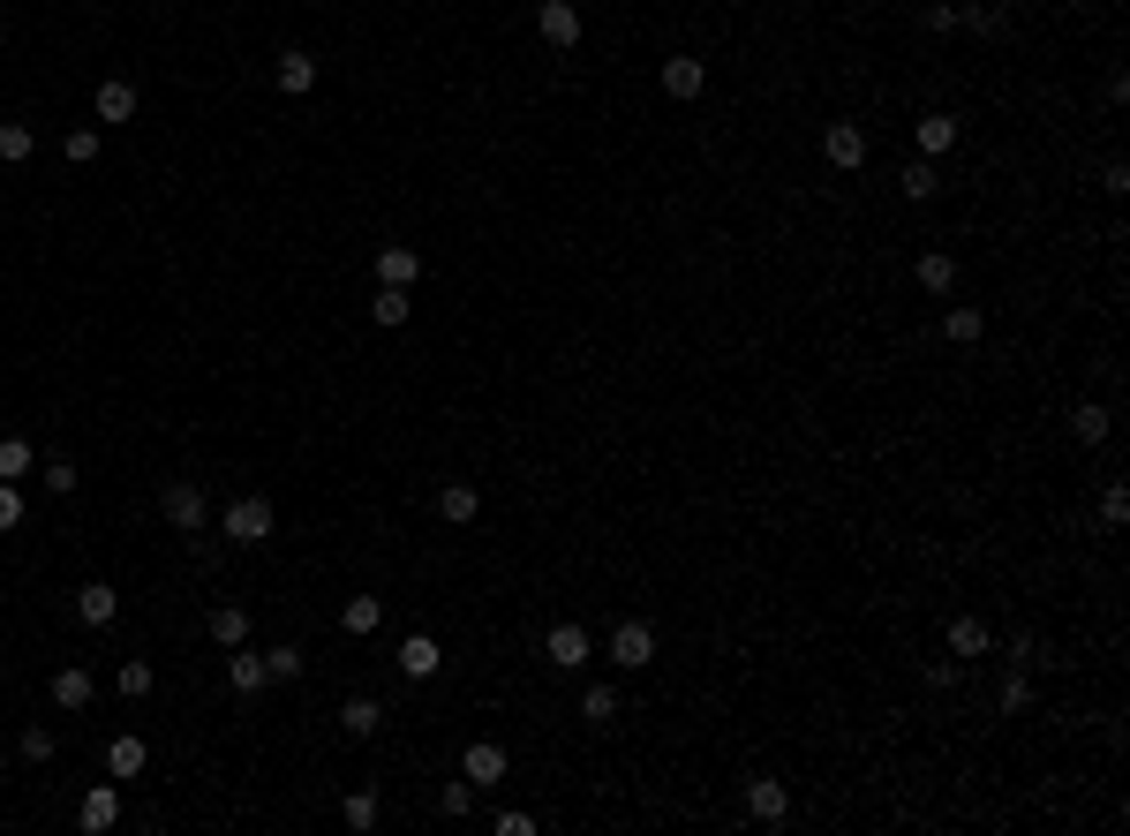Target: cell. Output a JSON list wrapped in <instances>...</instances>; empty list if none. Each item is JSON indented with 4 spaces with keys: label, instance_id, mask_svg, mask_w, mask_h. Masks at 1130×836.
I'll return each mask as SVG.
<instances>
[{
    "label": "cell",
    "instance_id": "1",
    "mask_svg": "<svg viewBox=\"0 0 1130 836\" xmlns=\"http://www.w3.org/2000/svg\"><path fill=\"white\" fill-rule=\"evenodd\" d=\"M219 528H226V543H272V528H279V512H272V498H234L226 512H219Z\"/></svg>",
    "mask_w": 1130,
    "mask_h": 836
},
{
    "label": "cell",
    "instance_id": "2",
    "mask_svg": "<svg viewBox=\"0 0 1130 836\" xmlns=\"http://www.w3.org/2000/svg\"><path fill=\"white\" fill-rule=\"evenodd\" d=\"M822 159H830L837 173H859V167H867V128H859V121H830V128H822Z\"/></svg>",
    "mask_w": 1130,
    "mask_h": 836
},
{
    "label": "cell",
    "instance_id": "3",
    "mask_svg": "<svg viewBox=\"0 0 1130 836\" xmlns=\"http://www.w3.org/2000/svg\"><path fill=\"white\" fill-rule=\"evenodd\" d=\"M536 31H543V45L573 53V45H581V8H573V0H543V8H536Z\"/></svg>",
    "mask_w": 1130,
    "mask_h": 836
},
{
    "label": "cell",
    "instance_id": "4",
    "mask_svg": "<svg viewBox=\"0 0 1130 836\" xmlns=\"http://www.w3.org/2000/svg\"><path fill=\"white\" fill-rule=\"evenodd\" d=\"M543 656H550V670H581L588 656H595V641H588V626H550Z\"/></svg>",
    "mask_w": 1130,
    "mask_h": 836
},
{
    "label": "cell",
    "instance_id": "5",
    "mask_svg": "<svg viewBox=\"0 0 1130 836\" xmlns=\"http://www.w3.org/2000/svg\"><path fill=\"white\" fill-rule=\"evenodd\" d=\"M159 512H167L181 536H197V528H204V490H197V483H167V490H159Z\"/></svg>",
    "mask_w": 1130,
    "mask_h": 836
},
{
    "label": "cell",
    "instance_id": "6",
    "mask_svg": "<svg viewBox=\"0 0 1130 836\" xmlns=\"http://www.w3.org/2000/svg\"><path fill=\"white\" fill-rule=\"evenodd\" d=\"M114 822H122V784H91V792H84V806H76V829L106 836Z\"/></svg>",
    "mask_w": 1130,
    "mask_h": 836
},
{
    "label": "cell",
    "instance_id": "7",
    "mask_svg": "<svg viewBox=\"0 0 1130 836\" xmlns=\"http://www.w3.org/2000/svg\"><path fill=\"white\" fill-rule=\"evenodd\" d=\"M392 664H400V678H415V686H422V678H437V670H445V648H437L430 633H408Z\"/></svg>",
    "mask_w": 1130,
    "mask_h": 836
},
{
    "label": "cell",
    "instance_id": "8",
    "mask_svg": "<svg viewBox=\"0 0 1130 836\" xmlns=\"http://www.w3.org/2000/svg\"><path fill=\"white\" fill-rule=\"evenodd\" d=\"M611 664H626V670H648V664H656V633L641 626V618H626V626L611 633Z\"/></svg>",
    "mask_w": 1130,
    "mask_h": 836
},
{
    "label": "cell",
    "instance_id": "9",
    "mask_svg": "<svg viewBox=\"0 0 1130 836\" xmlns=\"http://www.w3.org/2000/svg\"><path fill=\"white\" fill-rule=\"evenodd\" d=\"M76 618H84V626H114V618H122V588H114V581H84V588H76Z\"/></svg>",
    "mask_w": 1130,
    "mask_h": 836
},
{
    "label": "cell",
    "instance_id": "10",
    "mask_svg": "<svg viewBox=\"0 0 1130 836\" xmlns=\"http://www.w3.org/2000/svg\"><path fill=\"white\" fill-rule=\"evenodd\" d=\"M701 84H709V68H701L694 53H670V61H664V98L686 106V98H701Z\"/></svg>",
    "mask_w": 1130,
    "mask_h": 836
},
{
    "label": "cell",
    "instance_id": "11",
    "mask_svg": "<svg viewBox=\"0 0 1130 836\" xmlns=\"http://www.w3.org/2000/svg\"><path fill=\"white\" fill-rule=\"evenodd\" d=\"M747 814H753V822H784V814H792V792H784L777 776H753V784H747Z\"/></svg>",
    "mask_w": 1130,
    "mask_h": 836
},
{
    "label": "cell",
    "instance_id": "12",
    "mask_svg": "<svg viewBox=\"0 0 1130 836\" xmlns=\"http://www.w3.org/2000/svg\"><path fill=\"white\" fill-rule=\"evenodd\" d=\"M461 776H467V784H505V747L475 739V747L461 753Z\"/></svg>",
    "mask_w": 1130,
    "mask_h": 836
},
{
    "label": "cell",
    "instance_id": "13",
    "mask_svg": "<svg viewBox=\"0 0 1130 836\" xmlns=\"http://www.w3.org/2000/svg\"><path fill=\"white\" fill-rule=\"evenodd\" d=\"M91 694H98V678H91L84 664H61V670H53V701H61V709H91Z\"/></svg>",
    "mask_w": 1130,
    "mask_h": 836
},
{
    "label": "cell",
    "instance_id": "14",
    "mask_svg": "<svg viewBox=\"0 0 1130 836\" xmlns=\"http://www.w3.org/2000/svg\"><path fill=\"white\" fill-rule=\"evenodd\" d=\"M226 686H234V694H242V701H250V694H264V686H272V670H264V656H250V641H242V648H234V664H226Z\"/></svg>",
    "mask_w": 1130,
    "mask_h": 836
},
{
    "label": "cell",
    "instance_id": "15",
    "mask_svg": "<svg viewBox=\"0 0 1130 836\" xmlns=\"http://www.w3.org/2000/svg\"><path fill=\"white\" fill-rule=\"evenodd\" d=\"M144 761H151V753H144V739H128V731H122V739H106V776H114V784L144 776Z\"/></svg>",
    "mask_w": 1130,
    "mask_h": 836
},
{
    "label": "cell",
    "instance_id": "16",
    "mask_svg": "<svg viewBox=\"0 0 1130 836\" xmlns=\"http://www.w3.org/2000/svg\"><path fill=\"white\" fill-rule=\"evenodd\" d=\"M91 106H98V121H136V84H122V76H106Z\"/></svg>",
    "mask_w": 1130,
    "mask_h": 836
},
{
    "label": "cell",
    "instance_id": "17",
    "mask_svg": "<svg viewBox=\"0 0 1130 836\" xmlns=\"http://www.w3.org/2000/svg\"><path fill=\"white\" fill-rule=\"evenodd\" d=\"M437 512H445L453 528H467V520L483 512V490H475V483H445V490H437Z\"/></svg>",
    "mask_w": 1130,
    "mask_h": 836
},
{
    "label": "cell",
    "instance_id": "18",
    "mask_svg": "<svg viewBox=\"0 0 1130 836\" xmlns=\"http://www.w3.org/2000/svg\"><path fill=\"white\" fill-rule=\"evenodd\" d=\"M377 279H384V287H415V279H422V256L415 250H377Z\"/></svg>",
    "mask_w": 1130,
    "mask_h": 836
},
{
    "label": "cell",
    "instance_id": "19",
    "mask_svg": "<svg viewBox=\"0 0 1130 836\" xmlns=\"http://www.w3.org/2000/svg\"><path fill=\"white\" fill-rule=\"evenodd\" d=\"M950 656H958V664H980V656H988V626H980V618H950Z\"/></svg>",
    "mask_w": 1130,
    "mask_h": 836
},
{
    "label": "cell",
    "instance_id": "20",
    "mask_svg": "<svg viewBox=\"0 0 1130 836\" xmlns=\"http://www.w3.org/2000/svg\"><path fill=\"white\" fill-rule=\"evenodd\" d=\"M211 641H219V648H242V641H250V611H242V603H219V611H211Z\"/></svg>",
    "mask_w": 1130,
    "mask_h": 836
},
{
    "label": "cell",
    "instance_id": "21",
    "mask_svg": "<svg viewBox=\"0 0 1130 836\" xmlns=\"http://www.w3.org/2000/svg\"><path fill=\"white\" fill-rule=\"evenodd\" d=\"M279 91H287V98L317 91V61H309V53H279Z\"/></svg>",
    "mask_w": 1130,
    "mask_h": 836
},
{
    "label": "cell",
    "instance_id": "22",
    "mask_svg": "<svg viewBox=\"0 0 1130 836\" xmlns=\"http://www.w3.org/2000/svg\"><path fill=\"white\" fill-rule=\"evenodd\" d=\"M39 151V136H31V121H0V167H23Z\"/></svg>",
    "mask_w": 1130,
    "mask_h": 836
},
{
    "label": "cell",
    "instance_id": "23",
    "mask_svg": "<svg viewBox=\"0 0 1130 836\" xmlns=\"http://www.w3.org/2000/svg\"><path fill=\"white\" fill-rule=\"evenodd\" d=\"M370 317H377V325H408V317H415V294H408V287H377Z\"/></svg>",
    "mask_w": 1130,
    "mask_h": 836
},
{
    "label": "cell",
    "instance_id": "24",
    "mask_svg": "<svg viewBox=\"0 0 1130 836\" xmlns=\"http://www.w3.org/2000/svg\"><path fill=\"white\" fill-rule=\"evenodd\" d=\"M920 287H927V294H950V287H958V256L927 250V256H920Z\"/></svg>",
    "mask_w": 1130,
    "mask_h": 836
},
{
    "label": "cell",
    "instance_id": "25",
    "mask_svg": "<svg viewBox=\"0 0 1130 836\" xmlns=\"http://www.w3.org/2000/svg\"><path fill=\"white\" fill-rule=\"evenodd\" d=\"M942 332L958 339V347H972V339L988 332V309H972V301H958V309H950V317H942Z\"/></svg>",
    "mask_w": 1130,
    "mask_h": 836
},
{
    "label": "cell",
    "instance_id": "26",
    "mask_svg": "<svg viewBox=\"0 0 1130 836\" xmlns=\"http://www.w3.org/2000/svg\"><path fill=\"white\" fill-rule=\"evenodd\" d=\"M339 723H347V739H370L377 723H384V709H377L370 694H355V701H347V709H339Z\"/></svg>",
    "mask_w": 1130,
    "mask_h": 836
},
{
    "label": "cell",
    "instance_id": "27",
    "mask_svg": "<svg viewBox=\"0 0 1130 836\" xmlns=\"http://www.w3.org/2000/svg\"><path fill=\"white\" fill-rule=\"evenodd\" d=\"M958 144V114H920V151H950Z\"/></svg>",
    "mask_w": 1130,
    "mask_h": 836
},
{
    "label": "cell",
    "instance_id": "28",
    "mask_svg": "<svg viewBox=\"0 0 1130 836\" xmlns=\"http://www.w3.org/2000/svg\"><path fill=\"white\" fill-rule=\"evenodd\" d=\"M31 461H39V453H31L23 437H0V483H23V475H31Z\"/></svg>",
    "mask_w": 1130,
    "mask_h": 836
},
{
    "label": "cell",
    "instance_id": "29",
    "mask_svg": "<svg viewBox=\"0 0 1130 836\" xmlns=\"http://www.w3.org/2000/svg\"><path fill=\"white\" fill-rule=\"evenodd\" d=\"M377 618H384V603H377V595H355V603L339 611V626H347V633H377Z\"/></svg>",
    "mask_w": 1130,
    "mask_h": 836
},
{
    "label": "cell",
    "instance_id": "30",
    "mask_svg": "<svg viewBox=\"0 0 1130 836\" xmlns=\"http://www.w3.org/2000/svg\"><path fill=\"white\" fill-rule=\"evenodd\" d=\"M934 189H942V173L927 167V159H912V167H905V197H912V204H927Z\"/></svg>",
    "mask_w": 1130,
    "mask_h": 836
},
{
    "label": "cell",
    "instance_id": "31",
    "mask_svg": "<svg viewBox=\"0 0 1130 836\" xmlns=\"http://www.w3.org/2000/svg\"><path fill=\"white\" fill-rule=\"evenodd\" d=\"M61 151H68V167H91V159H98V128H68Z\"/></svg>",
    "mask_w": 1130,
    "mask_h": 836
},
{
    "label": "cell",
    "instance_id": "32",
    "mask_svg": "<svg viewBox=\"0 0 1130 836\" xmlns=\"http://www.w3.org/2000/svg\"><path fill=\"white\" fill-rule=\"evenodd\" d=\"M581 716H588V723H611V716H619V694H611V686H588V694H581Z\"/></svg>",
    "mask_w": 1130,
    "mask_h": 836
},
{
    "label": "cell",
    "instance_id": "33",
    "mask_svg": "<svg viewBox=\"0 0 1130 836\" xmlns=\"http://www.w3.org/2000/svg\"><path fill=\"white\" fill-rule=\"evenodd\" d=\"M1070 422H1078V437H1086V445H1100V437H1108V422H1116V415H1108V408H1092V400H1086V408H1078V415H1070Z\"/></svg>",
    "mask_w": 1130,
    "mask_h": 836
},
{
    "label": "cell",
    "instance_id": "34",
    "mask_svg": "<svg viewBox=\"0 0 1130 836\" xmlns=\"http://www.w3.org/2000/svg\"><path fill=\"white\" fill-rule=\"evenodd\" d=\"M1100 520H1108V528H1123V520H1130V490H1123V483L1100 490Z\"/></svg>",
    "mask_w": 1130,
    "mask_h": 836
},
{
    "label": "cell",
    "instance_id": "35",
    "mask_svg": "<svg viewBox=\"0 0 1130 836\" xmlns=\"http://www.w3.org/2000/svg\"><path fill=\"white\" fill-rule=\"evenodd\" d=\"M339 814H347V829H377V792H355Z\"/></svg>",
    "mask_w": 1130,
    "mask_h": 836
},
{
    "label": "cell",
    "instance_id": "36",
    "mask_svg": "<svg viewBox=\"0 0 1130 836\" xmlns=\"http://www.w3.org/2000/svg\"><path fill=\"white\" fill-rule=\"evenodd\" d=\"M437 806H445L453 822H461V814H475V784H467V776H461V784H445V792H437Z\"/></svg>",
    "mask_w": 1130,
    "mask_h": 836
},
{
    "label": "cell",
    "instance_id": "37",
    "mask_svg": "<svg viewBox=\"0 0 1130 836\" xmlns=\"http://www.w3.org/2000/svg\"><path fill=\"white\" fill-rule=\"evenodd\" d=\"M76 483H84V475H76V461H45V490H53V498H68Z\"/></svg>",
    "mask_w": 1130,
    "mask_h": 836
},
{
    "label": "cell",
    "instance_id": "38",
    "mask_svg": "<svg viewBox=\"0 0 1130 836\" xmlns=\"http://www.w3.org/2000/svg\"><path fill=\"white\" fill-rule=\"evenodd\" d=\"M15 747H23V761H53V731H45V723H31Z\"/></svg>",
    "mask_w": 1130,
    "mask_h": 836
},
{
    "label": "cell",
    "instance_id": "39",
    "mask_svg": "<svg viewBox=\"0 0 1130 836\" xmlns=\"http://www.w3.org/2000/svg\"><path fill=\"white\" fill-rule=\"evenodd\" d=\"M8 528H23V490H15V483H0V536H8Z\"/></svg>",
    "mask_w": 1130,
    "mask_h": 836
},
{
    "label": "cell",
    "instance_id": "40",
    "mask_svg": "<svg viewBox=\"0 0 1130 836\" xmlns=\"http://www.w3.org/2000/svg\"><path fill=\"white\" fill-rule=\"evenodd\" d=\"M122 694H128V701H144V694H151V664H122Z\"/></svg>",
    "mask_w": 1130,
    "mask_h": 836
},
{
    "label": "cell",
    "instance_id": "41",
    "mask_svg": "<svg viewBox=\"0 0 1130 836\" xmlns=\"http://www.w3.org/2000/svg\"><path fill=\"white\" fill-rule=\"evenodd\" d=\"M264 670H272V678H302V648H272Z\"/></svg>",
    "mask_w": 1130,
    "mask_h": 836
},
{
    "label": "cell",
    "instance_id": "42",
    "mask_svg": "<svg viewBox=\"0 0 1130 836\" xmlns=\"http://www.w3.org/2000/svg\"><path fill=\"white\" fill-rule=\"evenodd\" d=\"M1025 701H1033V686H1025V670H1010V678H1003V709L1017 716V709H1025Z\"/></svg>",
    "mask_w": 1130,
    "mask_h": 836
},
{
    "label": "cell",
    "instance_id": "43",
    "mask_svg": "<svg viewBox=\"0 0 1130 836\" xmlns=\"http://www.w3.org/2000/svg\"><path fill=\"white\" fill-rule=\"evenodd\" d=\"M1041 656H1047V648L1033 641V633H1017V641H1010V664H1017V670H1025V664H1041Z\"/></svg>",
    "mask_w": 1130,
    "mask_h": 836
},
{
    "label": "cell",
    "instance_id": "44",
    "mask_svg": "<svg viewBox=\"0 0 1130 836\" xmlns=\"http://www.w3.org/2000/svg\"><path fill=\"white\" fill-rule=\"evenodd\" d=\"M927 23H934V31H964V8H950V0H934V8H927Z\"/></svg>",
    "mask_w": 1130,
    "mask_h": 836
},
{
    "label": "cell",
    "instance_id": "45",
    "mask_svg": "<svg viewBox=\"0 0 1130 836\" xmlns=\"http://www.w3.org/2000/svg\"><path fill=\"white\" fill-rule=\"evenodd\" d=\"M1100 189H1108V197H1123V189H1130V167H1123V159H1108V167H1100Z\"/></svg>",
    "mask_w": 1130,
    "mask_h": 836
},
{
    "label": "cell",
    "instance_id": "46",
    "mask_svg": "<svg viewBox=\"0 0 1130 836\" xmlns=\"http://www.w3.org/2000/svg\"><path fill=\"white\" fill-rule=\"evenodd\" d=\"M490 829H498V836H528V829H536V814H520V806H513V814H498Z\"/></svg>",
    "mask_w": 1130,
    "mask_h": 836
}]
</instances>
